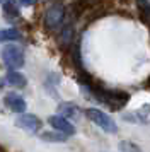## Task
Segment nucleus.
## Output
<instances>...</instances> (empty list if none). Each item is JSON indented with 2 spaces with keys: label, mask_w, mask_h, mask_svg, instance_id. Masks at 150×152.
Listing matches in <instances>:
<instances>
[{
  "label": "nucleus",
  "mask_w": 150,
  "mask_h": 152,
  "mask_svg": "<svg viewBox=\"0 0 150 152\" xmlns=\"http://www.w3.org/2000/svg\"><path fill=\"white\" fill-rule=\"evenodd\" d=\"M44 28L48 31H58L60 28H63V22H65V5L61 2H55L44 12Z\"/></svg>",
  "instance_id": "nucleus-1"
},
{
  "label": "nucleus",
  "mask_w": 150,
  "mask_h": 152,
  "mask_svg": "<svg viewBox=\"0 0 150 152\" xmlns=\"http://www.w3.org/2000/svg\"><path fill=\"white\" fill-rule=\"evenodd\" d=\"M2 60L10 70H17L22 69L24 63H26V58H24V50L17 46V45H7L2 48Z\"/></svg>",
  "instance_id": "nucleus-2"
},
{
  "label": "nucleus",
  "mask_w": 150,
  "mask_h": 152,
  "mask_svg": "<svg viewBox=\"0 0 150 152\" xmlns=\"http://www.w3.org/2000/svg\"><path fill=\"white\" fill-rule=\"evenodd\" d=\"M85 115H87V118L92 123L97 125L106 133H116L118 132V125L114 123V120L109 116V115H106L104 111L95 110V108H89V110H85Z\"/></svg>",
  "instance_id": "nucleus-3"
},
{
  "label": "nucleus",
  "mask_w": 150,
  "mask_h": 152,
  "mask_svg": "<svg viewBox=\"0 0 150 152\" xmlns=\"http://www.w3.org/2000/svg\"><path fill=\"white\" fill-rule=\"evenodd\" d=\"M111 10H114V0H94V5L89 10L87 24H90L95 19H101L104 15H108Z\"/></svg>",
  "instance_id": "nucleus-4"
},
{
  "label": "nucleus",
  "mask_w": 150,
  "mask_h": 152,
  "mask_svg": "<svg viewBox=\"0 0 150 152\" xmlns=\"http://www.w3.org/2000/svg\"><path fill=\"white\" fill-rule=\"evenodd\" d=\"M15 125H17L19 128H22V130H26V132L38 133V132L41 130V126H43V121H41L36 115H31V113H22V115L17 116Z\"/></svg>",
  "instance_id": "nucleus-5"
},
{
  "label": "nucleus",
  "mask_w": 150,
  "mask_h": 152,
  "mask_svg": "<svg viewBox=\"0 0 150 152\" xmlns=\"http://www.w3.org/2000/svg\"><path fill=\"white\" fill-rule=\"evenodd\" d=\"M48 123L51 125L56 132H60V133H65V135H68V137L75 135V126L68 121L67 118L60 116V115H53V116H50L48 118Z\"/></svg>",
  "instance_id": "nucleus-6"
},
{
  "label": "nucleus",
  "mask_w": 150,
  "mask_h": 152,
  "mask_svg": "<svg viewBox=\"0 0 150 152\" xmlns=\"http://www.w3.org/2000/svg\"><path fill=\"white\" fill-rule=\"evenodd\" d=\"M4 104H5L10 111H14V113H20V115L26 113V108H27L24 97L19 96L17 92H9V94H5V96H4Z\"/></svg>",
  "instance_id": "nucleus-7"
},
{
  "label": "nucleus",
  "mask_w": 150,
  "mask_h": 152,
  "mask_svg": "<svg viewBox=\"0 0 150 152\" xmlns=\"http://www.w3.org/2000/svg\"><path fill=\"white\" fill-rule=\"evenodd\" d=\"M92 5H94V0H74L68 10L74 19H80L92 9Z\"/></svg>",
  "instance_id": "nucleus-8"
},
{
  "label": "nucleus",
  "mask_w": 150,
  "mask_h": 152,
  "mask_svg": "<svg viewBox=\"0 0 150 152\" xmlns=\"http://www.w3.org/2000/svg\"><path fill=\"white\" fill-rule=\"evenodd\" d=\"M2 9H4V17H5V21L12 22V21H15V19L20 17V10H19V7H17V4H15V0H5L4 5H2Z\"/></svg>",
  "instance_id": "nucleus-9"
},
{
  "label": "nucleus",
  "mask_w": 150,
  "mask_h": 152,
  "mask_svg": "<svg viewBox=\"0 0 150 152\" xmlns=\"http://www.w3.org/2000/svg\"><path fill=\"white\" fill-rule=\"evenodd\" d=\"M5 80H7V84H10L12 87H17V89H24L27 86V79L20 72H17V70H9Z\"/></svg>",
  "instance_id": "nucleus-10"
},
{
  "label": "nucleus",
  "mask_w": 150,
  "mask_h": 152,
  "mask_svg": "<svg viewBox=\"0 0 150 152\" xmlns=\"http://www.w3.org/2000/svg\"><path fill=\"white\" fill-rule=\"evenodd\" d=\"M58 111H60V116L63 118H74V120H77V118H80V108L79 106H75V104L72 103H63L58 106Z\"/></svg>",
  "instance_id": "nucleus-11"
},
{
  "label": "nucleus",
  "mask_w": 150,
  "mask_h": 152,
  "mask_svg": "<svg viewBox=\"0 0 150 152\" xmlns=\"http://www.w3.org/2000/svg\"><path fill=\"white\" fill-rule=\"evenodd\" d=\"M39 138L44 140V142H51V144H63V142L68 140V135L60 133V132H43Z\"/></svg>",
  "instance_id": "nucleus-12"
},
{
  "label": "nucleus",
  "mask_w": 150,
  "mask_h": 152,
  "mask_svg": "<svg viewBox=\"0 0 150 152\" xmlns=\"http://www.w3.org/2000/svg\"><path fill=\"white\" fill-rule=\"evenodd\" d=\"M22 39V34L15 28H7V29H0V43H7V41H19Z\"/></svg>",
  "instance_id": "nucleus-13"
},
{
  "label": "nucleus",
  "mask_w": 150,
  "mask_h": 152,
  "mask_svg": "<svg viewBox=\"0 0 150 152\" xmlns=\"http://www.w3.org/2000/svg\"><path fill=\"white\" fill-rule=\"evenodd\" d=\"M118 147L121 152H142V147L135 142H131V140H121Z\"/></svg>",
  "instance_id": "nucleus-14"
},
{
  "label": "nucleus",
  "mask_w": 150,
  "mask_h": 152,
  "mask_svg": "<svg viewBox=\"0 0 150 152\" xmlns=\"http://www.w3.org/2000/svg\"><path fill=\"white\" fill-rule=\"evenodd\" d=\"M20 5H24V7H29V5H34L36 4V0H19Z\"/></svg>",
  "instance_id": "nucleus-15"
},
{
  "label": "nucleus",
  "mask_w": 150,
  "mask_h": 152,
  "mask_svg": "<svg viewBox=\"0 0 150 152\" xmlns=\"http://www.w3.org/2000/svg\"><path fill=\"white\" fill-rule=\"evenodd\" d=\"M143 89L145 91H150V75L147 77V79H145V82H143V86H142Z\"/></svg>",
  "instance_id": "nucleus-16"
},
{
  "label": "nucleus",
  "mask_w": 150,
  "mask_h": 152,
  "mask_svg": "<svg viewBox=\"0 0 150 152\" xmlns=\"http://www.w3.org/2000/svg\"><path fill=\"white\" fill-rule=\"evenodd\" d=\"M0 2H5V0H0Z\"/></svg>",
  "instance_id": "nucleus-17"
}]
</instances>
